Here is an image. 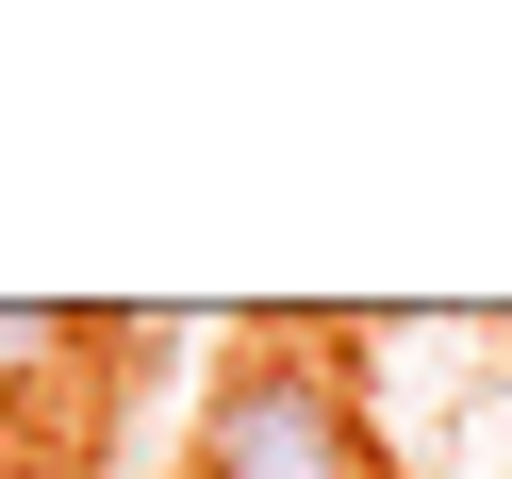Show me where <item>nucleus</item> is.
Returning a JSON list of instances; mask_svg holds the SVG:
<instances>
[{"label": "nucleus", "instance_id": "obj_1", "mask_svg": "<svg viewBox=\"0 0 512 479\" xmlns=\"http://www.w3.org/2000/svg\"><path fill=\"white\" fill-rule=\"evenodd\" d=\"M199 479H397V463H380V413L331 364V331H248L199 380Z\"/></svg>", "mask_w": 512, "mask_h": 479}, {"label": "nucleus", "instance_id": "obj_2", "mask_svg": "<svg viewBox=\"0 0 512 479\" xmlns=\"http://www.w3.org/2000/svg\"><path fill=\"white\" fill-rule=\"evenodd\" d=\"M50 364H83V314H17L0 298V397H34Z\"/></svg>", "mask_w": 512, "mask_h": 479}]
</instances>
